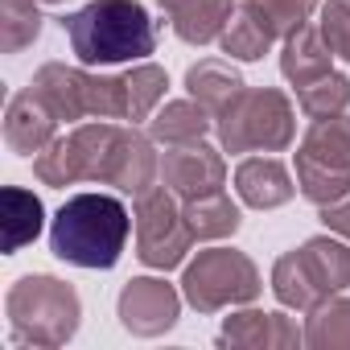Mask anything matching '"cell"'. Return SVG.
Instances as JSON below:
<instances>
[{
    "label": "cell",
    "mask_w": 350,
    "mask_h": 350,
    "mask_svg": "<svg viewBox=\"0 0 350 350\" xmlns=\"http://www.w3.org/2000/svg\"><path fill=\"white\" fill-rule=\"evenodd\" d=\"M33 173L42 186H75V182H99L116 186L120 194L140 198L157 186L161 161L152 152V136L124 128L116 120H87L75 124L66 136H58L50 148L33 157Z\"/></svg>",
    "instance_id": "cell-1"
},
{
    "label": "cell",
    "mask_w": 350,
    "mask_h": 350,
    "mask_svg": "<svg viewBox=\"0 0 350 350\" xmlns=\"http://www.w3.org/2000/svg\"><path fill=\"white\" fill-rule=\"evenodd\" d=\"M165 87H169V75L157 62H136L124 75H91L79 66L46 62L29 83V91L54 111L58 124H79V120L140 124L161 107Z\"/></svg>",
    "instance_id": "cell-2"
},
{
    "label": "cell",
    "mask_w": 350,
    "mask_h": 350,
    "mask_svg": "<svg viewBox=\"0 0 350 350\" xmlns=\"http://www.w3.org/2000/svg\"><path fill=\"white\" fill-rule=\"evenodd\" d=\"M62 29L83 66L148 62L157 50V25L140 0H91L62 17Z\"/></svg>",
    "instance_id": "cell-3"
},
{
    "label": "cell",
    "mask_w": 350,
    "mask_h": 350,
    "mask_svg": "<svg viewBox=\"0 0 350 350\" xmlns=\"http://www.w3.org/2000/svg\"><path fill=\"white\" fill-rule=\"evenodd\" d=\"M132 215L111 194H75L50 223V252L75 268H116L132 231Z\"/></svg>",
    "instance_id": "cell-4"
},
{
    "label": "cell",
    "mask_w": 350,
    "mask_h": 350,
    "mask_svg": "<svg viewBox=\"0 0 350 350\" xmlns=\"http://www.w3.org/2000/svg\"><path fill=\"white\" fill-rule=\"evenodd\" d=\"M5 317H9L17 342L54 350V346H66L75 338L79 317H83V301L66 280L33 272V276H21L9 288Z\"/></svg>",
    "instance_id": "cell-5"
},
{
    "label": "cell",
    "mask_w": 350,
    "mask_h": 350,
    "mask_svg": "<svg viewBox=\"0 0 350 350\" xmlns=\"http://www.w3.org/2000/svg\"><path fill=\"white\" fill-rule=\"evenodd\" d=\"M223 152H284L297 136V116L284 91L276 87H243L215 116Z\"/></svg>",
    "instance_id": "cell-6"
},
{
    "label": "cell",
    "mask_w": 350,
    "mask_h": 350,
    "mask_svg": "<svg viewBox=\"0 0 350 350\" xmlns=\"http://www.w3.org/2000/svg\"><path fill=\"white\" fill-rule=\"evenodd\" d=\"M350 284V247L342 243V235H313L305 239L297 252H284L272 268V293L280 305L309 313L313 305H321L325 297L342 293Z\"/></svg>",
    "instance_id": "cell-7"
},
{
    "label": "cell",
    "mask_w": 350,
    "mask_h": 350,
    "mask_svg": "<svg viewBox=\"0 0 350 350\" xmlns=\"http://www.w3.org/2000/svg\"><path fill=\"white\" fill-rule=\"evenodd\" d=\"M260 268L252 256L235 247H206L182 268V297L198 313H219L235 305H252L260 297Z\"/></svg>",
    "instance_id": "cell-8"
},
{
    "label": "cell",
    "mask_w": 350,
    "mask_h": 350,
    "mask_svg": "<svg viewBox=\"0 0 350 350\" xmlns=\"http://www.w3.org/2000/svg\"><path fill=\"white\" fill-rule=\"evenodd\" d=\"M132 223H136V256H140L144 268H157V272L186 264L190 247L198 243L190 223H186L182 198L169 186L144 190L132 206Z\"/></svg>",
    "instance_id": "cell-9"
},
{
    "label": "cell",
    "mask_w": 350,
    "mask_h": 350,
    "mask_svg": "<svg viewBox=\"0 0 350 350\" xmlns=\"http://www.w3.org/2000/svg\"><path fill=\"white\" fill-rule=\"evenodd\" d=\"M120 325L136 338H157L165 329L178 325L182 313V293L173 288L165 276H136L124 284L120 301H116Z\"/></svg>",
    "instance_id": "cell-10"
},
{
    "label": "cell",
    "mask_w": 350,
    "mask_h": 350,
    "mask_svg": "<svg viewBox=\"0 0 350 350\" xmlns=\"http://www.w3.org/2000/svg\"><path fill=\"white\" fill-rule=\"evenodd\" d=\"M161 186H169L182 202L206 198L227 190V161L219 148H211L206 140L194 144H173L161 157Z\"/></svg>",
    "instance_id": "cell-11"
},
{
    "label": "cell",
    "mask_w": 350,
    "mask_h": 350,
    "mask_svg": "<svg viewBox=\"0 0 350 350\" xmlns=\"http://www.w3.org/2000/svg\"><path fill=\"white\" fill-rule=\"evenodd\" d=\"M58 140V120L54 111L33 95V91H17L5 107V144L21 157H38L42 148H50Z\"/></svg>",
    "instance_id": "cell-12"
},
{
    "label": "cell",
    "mask_w": 350,
    "mask_h": 350,
    "mask_svg": "<svg viewBox=\"0 0 350 350\" xmlns=\"http://www.w3.org/2000/svg\"><path fill=\"white\" fill-rule=\"evenodd\" d=\"M223 346H252V350H284V346H301L305 342V325H297L284 313H264V309H243L231 313L223 321L219 334Z\"/></svg>",
    "instance_id": "cell-13"
},
{
    "label": "cell",
    "mask_w": 350,
    "mask_h": 350,
    "mask_svg": "<svg viewBox=\"0 0 350 350\" xmlns=\"http://www.w3.org/2000/svg\"><path fill=\"white\" fill-rule=\"evenodd\" d=\"M161 13L169 17L173 33L186 46H211L223 38L227 21L235 17V0H157Z\"/></svg>",
    "instance_id": "cell-14"
},
{
    "label": "cell",
    "mask_w": 350,
    "mask_h": 350,
    "mask_svg": "<svg viewBox=\"0 0 350 350\" xmlns=\"http://www.w3.org/2000/svg\"><path fill=\"white\" fill-rule=\"evenodd\" d=\"M235 194L252 211H276L297 194V186L276 157H243L235 169Z\"/></svg>",
    "instance_id": "cell-15"
},
{
    "label": "cell",
    "mask_w": 350,
    "mask_h": 350,
    "mask_svg": "<svg viewBox=\"0 0 350 350\" xmlns=\"http://www.w3.org/2000/svg\"><path fill=\"white\" fill-rule=\"evenodd\" d=\"M334 70V50L325 46V38H321V29L317 25H301V29H293L288 38H284V46H280V75L293 83V87H301V83H313V79H321V75H329Z\"/></svg>",
    "instance_id": "cell-16"
},
{
    "label": "cell",
    "mask_w": 350,
    "mask_h": 350,
    "mask_svg": "<svg viewBox=\"0 0 350 350\" xmlns=\"http://www.w3.org/2000/svg\"><path fill=\"white\" fill-rule=\"evenodd\" d=\"M215 128V116L198 103V99H169L148 116V136L165 148L173 144H194L206 140V132Z\"/></svg>",
    "instance_id": "cell-17"
},
{
    "label": "cell",
    "mask_w": 350,
    "mask_h": 350,
    "mask_svg": "<svg viewBox=\"0 0 350 350\" xmlns=\"http://www.w3.org/2000/svg\"><path fill=\"white\" fill-rule=\"evenodd\" d=\"M243 87H247L243 75H239L227 58H202V62H194V66L186 70V91H190V99H198L211 116H219Z\"/></svg>",
    "instance_id": "cell-18"
},
{
    "label": "cell",
    "mask_w": 350,
    "mask_h": 350,
    "mask_svg": "<svg viewBox=\"0 0 350 350\" xmlns=\"http://www.w3.org/2000/svg\"><path fill=\"white\" fill-rule=\"evenodd\" d=\"M0 206H5V215H0V231H5V256H17L25 243H33L42 235V198L21 190V186H5V194H0Z\"/></svg>",
    "instance_id": "cell-19"
},
{
    "label": "cell",
    "mask_w": 350,
    "mask_h": 350,
    "mask_svg": "<svg viewBox=\"0 0 350 350\" xmlns=\"http://www.w3.org/2000/svg\"><path fill=\"white\" fill-rule=\"evenodd\" d=\"M182 211H186V223H190L194 239H206V243L235 235V231H239V223H243L239 202H231V194H227V190L206 194V198H194V202H182Z\"/></svg>",
    "instance_id": "cell-20"
},
{
    "label": "cell",
    "mask_w": 350,
    "mask_h": 350,
    "mask_svg": "<svg viewBox=\"0 0 350 350\" xmlns=\"http://www.w3.org/2000/svg\"><path fill=\"white\" fill-rule=\"evenodd\" d=\"M305 346L313 350H350V297H325L305 317Z\"/></svg>",
    "instance_id": "cell-21"
},
{
    "label": "cell",
    "mask_w": 350,
    "mask_h": 350,
    "mask_svg": "<svg viewBox=\"0 0 350 350\" xmlns=\"http://www.w3.org/2000/svg\"><path fill=\"white\" fill-rule=\"evenodd\" d=\"M305 157L334 165V169H350V116H329V120H313V128L305 132L301 148Z\"/></svg>",
    "instance_id": "cell-22"
},
{
    "label": "cell",
    "mask_w": 350,
    "mask_h": 350,
    "mask_svg": "<svg viewBox=\"0 0 350 350\" xmlns=\"http://www.w3.org/2000/svg\"><path fill=\"white\" fill-rule=\"evenodd\" d=\"M297 190L313 206H334L350 194V169H334V165H321V161L297 152Z\"/></svg>",
    "instance_id": "cell-23"
},
{
    "label": "cell",
    "mask_w": 350,
    "mask_h": 350,
    "mask_svg": "<svg viewBox=\"0 0 350 350\" xmlns=\"http://www.w3.org/2000/svg\"><path fill=\"white\" fill-rule=\"evenodd\" d=\"M239 9L256 17L272 42H284L293 29H301L317 13V0H243Z\"/></svg>",
    "instance_id": "cell-24"
},
{
    "label": "cell",
    "mask_w": 350,
    "mask_h": 350,
    "mask_svg": "<svg viewBox=\"0 0 350 350\" xmlns=\"http://www.w3.org/2000/svg\"><path fill=\"white\" fill-rule=\"evenodd\" d=\"M297 107L309 116V120H329V116H342L350 107V79L329 70L313 83H301L297 87Z\"/></svg>",
    "instance_id": "cell-25"
},
{
    "label": "cell",
    "mask_w": 350,
    "mask_h": 350,
    "mask_svg": "<svg viewBox=\"0 0 350 350\" xmlns=\"http://www.w3.org/2000/svg\"><path fill=\"white\" fill-rule=\"evenodd\" d=\"M42 33V9L38 0H0V50L21 54Z\"/></svg>",
    "instance_id": "cell-26"
},
{
    "label": "cell",
    "mask_w": 350,
    "mask_h": 350,
    "mask_svg": "<svg viewBox=\"0 0 350 350\" xmlns=\"http://www.w3.org/2000/svg\"><path fill=\"white\" fill-rule=\"evenodd\" d=\"M219 46H223V54H227V58L256 62V58H264V54L272 50V38L264 33V25H260L256 17H247L243 9H235V17L227 21V29H223Z\"/></svg>",
    "instance_id": "cell-27"
},
{
    "label": "cell",
    "mask_w": 350,
    "mask_h": 350,
    "mask_svg": "<svg viewBox=\"0 0 350 350\" xmlns=\"http://www.w3.org/2000/svg\"><path fill=\"white\" fill-rule=\"evenodd\" d=\"M325 46L334 50V58L350 62V0H329L321 5V21H317Z\"/></svg>",
    "instance_id": "cell-28"
},
{
    "label": "cell",
    "mask_w": 350,
    "mask_h": 350,
    "mask_svg": "<svg viewBox=\"0 0 350 350\" xmlns=\"http://www.w3.org/2000/svg\"><path fill=\"white\" fill-rule=\"evenodd\" d=\"M321 223H325V231L350 239V194L342 202H334V206H321Z\"/></svg>",
    "instance_id": "cell-29"
},
{
    "label": "cell",
    "mask_w": 350,
    "mask_h": 350,
    "mask_svg": "<svg viewBox=\"0 0 350 350\" xmlns=\"http://www.w3.org/2000/svg\"><path fill=\"white\" fill-rule=\"evenodd\" d=\"M42 5H62V0H42Z\"/></svg>",
    "instance_id": "cell-30"
}]
</instances>
